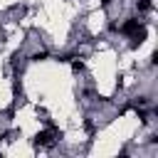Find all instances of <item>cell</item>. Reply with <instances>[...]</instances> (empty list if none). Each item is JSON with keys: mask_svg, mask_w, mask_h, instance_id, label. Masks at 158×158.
Segmentation results:
<instances>
[{"mask_svg": "<svg viewBox=\"0 0 158 158\" xmlns=\"http://www.w3.org/2000/svg\"><path fill=\"white\" fill-rule=\"evenodd\" d=\"M138 25H141V22H138L136 17H128V20H126V22L118 27V32H121V35H126V37H131V35L138 30Z\"/></svg>", "mask_w": 158, "mask_h": 158, "instance_id": "1", "label": "cell"}, {"mask_svg": "<svg viewBox=\"0 0 158 158\" xmlns=\"http://www.w3.org/2000/svg\"><path fill=\"white\" fill-rule=\"evenodd\" d=\"M47 57H49L47 52H37V54H32V59H35V62H42V59H47Z\"/></svg>", "mask_w": 158, "mask_h": 158, "instance_id": "5", "label": "cell"}, {"mask_svg": "<svg viewBox=\"0 0 158 158\" xmlns=\"http://www.w3.org/2000/svg\"><path fill=\"white\" fill-rule=\"evenodd\" d=\"M35 143H37V146H54L52 131H40V133L35 136Z\"/></svg>", "mask_w": 158, "mask_h": 158, "instance_id": "2", "label": "cell"}, {"mask_svg": "<svg viewBox=\"0 0 158 158\" xmlns=\"http://www.w3.org/2000/svg\"><path fill=\"white\" fill-rule=\"evenodd\" d=\"M136 5H138V10H141V12H148V10L153 7V2H151V0H138Z\"/></svg>", "mask_w": 158, "mask_h": 158, "instance_id": "4", "label": "cell"}, {"mask_svg": "<svg viewBox=\"0 0 158 158\" xmlns=\"http://www.w3.org/2000/svg\"><path fill=\"white\" fill-rule=\"evenodd\" d=\"M72 67H74V72H81V69H84V62H79V59H77Z\"/></svg>", "mask_w": 158, "mask_h": 158, "instance_id": "6", "label": "cell"}, {"mask_svg": "<svg viewBox=\"0 0 158 158\" xmlns=\"http://www.w3.org/2000/svg\"><path fill=\"white\" fill-rule=\"evenodd\" d=\"M146 35H148V27H146V25L141 22V25H138V30H136V32L131 35V37H133V47H138V44H143V40H146Z\"/></svg>", "mask_w": 158, "mask_h": 158, "instance_id": "3", "label": "cell"}, {"mask_svg": "<svg viewBox=\"0 0 158 158\" xmlns=\"http://www.w3.org/2000/svg\"><path fill=\"white\" fill-rule=\"evenodd\" d=\"M109 2H111V0H101V5H109Z\"/></svg>", "mask_w": 158, "mask_h": 158, "instance_id": "7", "label": "cell"}]
</instances>
